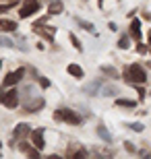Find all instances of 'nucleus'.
I'll list each match as a JSON object with an SVG mask.
<instances>
[{"mask_svg":"<svg viewBox=\"0 0 151 159\" xmlns=\"http://www.w3.org/2000/svg\"><path fill=\"white\" fill-rule=\"evenodd\" d=\"M21 149H23L25 153L29 155V157H40V151L37 149H33V147H27V145H21Z\"/></svg>","mask_w":151,"mask_h":159,"instance_id":"obj_13","label":"nucleus"},{"mask_svg":"<svg viewBox=\"0 0 151 159\" xmlns=\"http://www.w3.org/2000/svg\"><path fill=\"white\" fill-rule=\"evenodd\" d=\"M37 11H40V2H37V0H25V4H23V8L19 11V15H21V19H29V17H33Z\"/></svg>","mask_w":151,"mask_h":159,"instance_id":"obj_3","label":"nucleus"},{"mask_svg":"<svg viewBox=\"0 0 151 159\" xmlns=\"http://www.w3.org/2000/svg\"><path fill=\"white\" fill-rule=\"evenodd\" d=\"M149 39H151V35H149Z\"/></svg>","mask_w":151,"mask_h":159,"instance_id":"obj_24","label":"nucleus"},{"mask_svg":"<svg viewBox=\"0 0 151 159\" xmlns=\"http://www.w3.org/2000/svg\"><path fill=\"white\" fill-rule=\"evenodd\" d=\"M12 4H17V0H11L8 4H0V15H2V12H6V11H8V8L12 6Z\"/></svg>","mask_w":151,"mask_h":159,"instance_id":"obj_15","label":"nucleus"},{"mask_svg":"<svg viewBox=\"0 0 151 159\" xmlns=\"http://www.w3.org/2000/svg\"><path fill=\"white\" fill-rule=\"evenodd\" d=\"M79 25H81V27H83L85 31H89V33H93V25H91V23H87V21H81V19H79Z\"/></svg>","mask_w":151,"mask_h":159,"instance_id":"obj_14","label":"nucleus"},{"mask_svg":"<svg viewBox=\"0 0 151 159\" xmlns=\"http://www.w3.org/2000/svg\"><path fill=\"white\" fill-rule=\"evenodd\" d=\"M133 130H134V132H141V130H143V126L137 122V124H133Z\"/></svg>","mask_w":151,"mask_h":159,"instance_id":"obj_20","label":"nucleus"},{"mask_svg":"<svg viewBox=\"0 0 151 159\" xmlns=\"http://www.w3.org/2000/svg\"><path fill=\"white\" fill-rule=\"evenodd\" d=\"M66 70H68V75H73L75 79H83V77H85V70H83L79 64H68Z\"/></svg>","mask_w":151,"mask_h":159,"instance_id":"obj_8","label":"nucleus"},{"mask_svg":"<svg viewBox=\"0 0 151 159\" xmlns=\"http://www.w3.org/2000/svg\"><path fill=\"white\" fill-rule=\"evenodd\" d=\"M2 103H4L6 107H17L19 106V93H17V89H11V91H6L4 93V99H2Z\"/></svg>","mask_w":151,"mask_h":159,"instance_id":"obj_5","label":"nucleus"},{"mask_svg":"<svg viewBox=\"0 0 151 159\" xmlns=\"http://www.w3.org/2000/svg\"><path fill=\"white\" fill-rule=\"evenodd\" d=\"M54 118L56 120H64V122H68V124H81V118H79L73 110H68V107H60L58 112L54 114Z\"/></svg>","mask_w":151,"mask_h":159,"instance_id":"obj_2","label":"nucleus"},{"mask_svg":"<svg viewBox=\"0 0 151 159\" xmlns=\"http://www.w3.org/2000/svg\"><path fill=\"white\" fill-rule=\"evenodd\" d=\"M19 25L15 23V21H8V19H2L0 21V31H6V33H11V31H15Z\"/></svg>","mask_w":151,"mask_h":159,"instance_id":"obj_9","label":"nucleus"},{"mask_svg":"<svg viewBox=\"0 0 151 159\" xmlns=\"http://www.w3.org/2000/svg\"><path fill=\"white\" fill-rule=\"evenodd\" d=\"M23 75H25V68H17V70L8 72V75H6V79H4V85H6V87H12V85H17V83L23 79Z\"/></svg>","mask_w":151,"mask_h":159,"instance_id":"obj_4","label":"nucleus"},{"mask_svg":"<svg viewBox=\"0 0 151 159\" xmlns=\"http://www.w3.org/2000/svg\"><path fill=\"white\" fill-rule=\"evenodd\" d=\"M99 134H101V136H104V139H106V141H110V136H108V132H106V130H104V128H99Z\"/></svg>","mask_w":151,"mask_h":159,"instance_id":"obj_21","label":"nucleus"},{"mask_svg":"<svg viewBox=\"0 0 151 159\" xmlns=\"http://www.w3.org/2000/svg\"><path fill=\"white\" fill-rule=\"evenodd\" d=\"M124 77H126L128 83H134V85H143L147 83V72L141 68L139 64H130L124 68Z\"/></svg>","mask_w":151,"mask_h":159,"instance_id":"obj_1","label":"nucleus"},{"mask_svg":"<svg viewBox=\"0 0 151 159\" xmlns=\"http://www.w3.org/2000/svg\"><path fill=\"white\" fill-rule=\"evenodd\" d=\"M104 72H106V75H110V77H114V79L118 77V72L114 70V68H110V66H104Z\"/></svg>","mask_w":151,"mask_h":159,"instance_id":"obj_16","label":"nucleus"},{"mask_svg":"<svg viewBox=\"0 0 151 159\" xmlns=\"http://www.w3.org/2000/svg\"><path fill=\"white\" fill-rule=\"evenodd\" d=\"M0 147H2V143H0Z\"/></svg>","mask_w":151,"mask_h":159,"instance_id":"obj_23","label":"nucleus"},{"mask_svg":"<svg viewBox=\"0 0 151 159\" xmlns=\"http://www.w3.org/2000/svg\"><path fill=\"white\" fill-rule=\"evenodd\" d=\"M48 12H50V15H58V12H62V4H60V2H52V4L48 6Z\"/></svg>","mask_w":151,"mask_h":159,"instance_id":"obj_12","label":"nucleus"},{"mask_svg":"<svg viewBox=\"0 0 151 159\" xmlns=\"http://www.w3.org/2000/svg\"><path fill=\"white\" fill-rule=\"evenodd\" d=\"M130 35H133L137 41L141 39V23H139V19H133V23H130Z\"/></svg>","mask_w":151,"mask_h":159,"instance_id":"obj_10","label":"nucleus"},{"mask_svg":"<svg viewBox=\"0 0 151 159\" xmlns=\"http://www.w3.org/2000/svg\"><path fill=\"white\" fill-rule=\"evenodd\" d=\"M116 106H120V107H137V101H133V99H116Z\"/></svg>","mask_w":151,"mask_h":159,"instance_id":"obj_11","label":"nucleus"},{"mask_svg":"<svg viewBox=\"0 0 151 159\" xmlns=\"http://www.w3.org/2000/svg\"><path fill=\"white\" fill-rule=\"evenodd\" d=\"M27 134H31V126H27V124H19L17 128H15V132H12V139H15V141H21V139H25Z\"/></svg>","mask_w":151,"mask_h":159,"instance_id":"obj_6","label":"nucleus"},{"mask_svg":"<svg viewBox=\"0 0 151 159\" xmlns=\"http://www.w3.org/2000/svg\"><path fill=\"white\" fill-rule=\"evenodd\" d=\"M118 46H120L122 50H126V48H128V39H126V37H122V39H120V43H118Z\"/></svg>","mask_w":151,"mask_h":159,"instance_id":"obj_18","label":"nucleus"},{"mask_svg":"<svg viewBox=\"0 0 151 159\" xmlns=\"http://www.w3.org/2000/svg\"><path fill=\"white\" fill-rule=\"evenodd\" d=\"M70 41H73V46H75L77 50H81V43H79V39H77V35H73V33H70Z\"/></svg>","mask_w":151,"mask_h":159,"instance_id":"obj_17","label":"nucleus"},{"mask_svg":"<svg viewBox=\"0 0 151 159\" xmlns=\"http://www.w3.org/2000/svg\"><path fill=\"white\" fill-rule=\"evenodd\" d=\"M31 139H33V145L37 149H44V145H46V143H44V128L33 130V132H31Z\"/></svg>","mask_w":151,"mask_h":159,"instance_id":"obj_7","label":"nucleus"},{"mask_svg":"<svg viewBox=\"0 0 151 159\" xmlns=\"http://www.w3.org/2000/svg\"><path fill=\"white\" fill-rule=\"evenodd\" d=\"M0 68H2V60H0Z\"/></svg>","mask_w":151,"mask_h":159,"instance_id":"obj_22","label":"nucleus"},{"mask_svg":"<svg viewBox=\"0 0 151 159\" xmlns=\"http://www.w3.org/2000/svg\"><path fill=\"white\" fill-rule=\"evenodd\" d=\"M0 43H2V46H12V41L6 39V37H0Z\"/></svg>","mask_w":151,"mask_h":159,"instance_id":"obj_19","label":"nucleus"}]
</instances>
